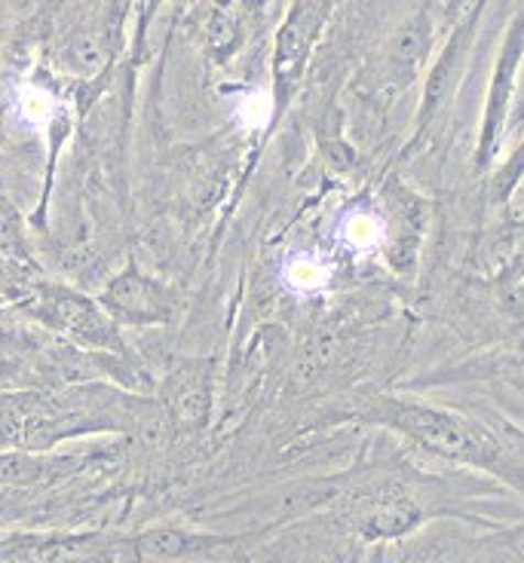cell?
I'll list each match as a JSON object with an SVG mask.
<instances>
[{"label": "cell", "mask_w": 524, "mask_h": 563, "mask_svg": "<svg viewBox=\"0 0 524 563\" xmlns=\"http://www.w3.org/2000/svg\"><path fill=\"white\" fill-rule=\"evenodd\" d=\"M359 413H362V420L408 438L421 451L433 453L439 460L484 468V472H494L500 478L524 487V465L510 460L503 444L476 420H467L451 410L433 408L424 401L396 398V395H374Z\"/></svg>", "instance_id": "obj_1"}, {"label": "cell", "mask_w": 524, "mask_h": 563, "mask_svg": "<svg viewBox=\"0 0 524 563\" xmlns=\"http://www.w3.org/2000/svg\"><path fill=\"white\" fill-rule=\"evenodd\" d=\"M335 0H295V7L285 15L283 29L276 34V53H273V104L276 113L285 111L298 89L307 58L319 34L326 29Z\"/></svg>", "instance_id": "obj_2"}, {"label": "cell", "mask_w": 524, "mask_h": 563, "mask_svg": "<svg viewBox=\"0 0 524 563\" xmlns=\"http://www.w3.org/2000/svg\"><path fill=\"white\" fill-rule=\"evenodd\" d=\"M524 58V13L512 19L510 31L503 37L500 56H496L494 77H491V89H488V101H484L482 117V135H479V154H476V166L488 169V163L494 159L503 129L510 120V104L515 96V77L522 68Z\"/></svg>", "instance_id": "obj_3"}, {"label": "cell", "mask_w": 524, "mask_h": 563, "mask_svg": "<svg viewBox=\"0 0 524 563\" xmlns=\"http://www.w3.org/2000/svg\"><path fill=\"white\" fill-rule=\"evenodd\" d=\"M34 312L41 316L43 322L58 328L62 334H68L84 346H101V350H117V331H113L111 316L86 300V297L74 295V291H62V288H50L46 295H41Z\"/></svg>", "instance_id": "obj_4"}, {"label": "cell", "mask_w": 524, "mask_h": 563, "mask_svg": "<svg viewBox=\"0 0 524 563\" xmlns=\"http://www.w3.org/2000/svg\"><path fill=\"white\" fill-rule=\"evenodd\" d=\"M101 303H105L111 319L129 324L170 322L172 312H175V300H172L170 291L163 285H156L154 279L142 276L139 269H129L123 276H117L108 285Z\"/></svg>", "instance_id": "obj_5"}, {"label": "cell", "mask_w": 524, "mask_h": 563, "mask_svg": "<svg viewBox=\"0 0 524 563\" xmlns=\"http://www.w3.org/2000/svg\"><path fill=\"white\" fill-rule=\"evenodd\" d=\"M482 7L484 0H479V7L469 13V19H463V22L457 25L448 46L441 49L439 62L433 65L429 77H426L424 104H421V113H417V129H421V132L433 123V117L441 111V104L451 99L454 89L460 84V74L467 68L469 43H472V34H476V22H479V15H482Z\"/></svg>", "instance_id": "obj_6"}, {"label": "cell", "mask_w": 524, "mask_h": 563, "mask_svg": "<svg viewBox=\"0 0 524 563\" xmlns=\"http://www.w3.org/2000/svg\"><path fill=\"white\" fill-rule=\"evenodd\" d=\"M163 408L178 429H199L212 410V365L190 362L163 383Z\"/></svg>", "instance_id": "obj_7"}, {"label": "cell", "mask_w": 524, "mask_h": 563, "mask_svg": "<svg viewBox=\"0 0 524 563\" xmlns=\"http://www.w3.org/2000/svg\"><path fill=\"white\" fill-rule=\"evenodd\" d=\"M429 46H433V25H429V15H414L412 22L402 25V31H399L396 37H393V43H390V53H386V68H390L396 84H412L414 74L424 65Z\"/></svg>", "instance_id": "obj_8"}, {"label": "cell", "mask_w": 524, "mask_h": 563, "mask_svg": "<svg viewBox=\"0 0 524 563\" xmlns=\"http://www.w3.org/2000/svg\"><path fill=\"white\" fill-rule=\"evenodd\" d=\"M221 536H203L175 530V527H160L135 539V549L129 551L132 558L142 561H172V558H194V554H209L215 545H221Z\"/></svg>", "instance_id": "obj_9"}, {"label": "cell", "mask_w": 524, "mask_h": 563, "mask_svg": "<svg viewBox=\"0 0 524 563\" xmlns=\"http://www.w3.org/2000/svg\"><path fill=\"white\" fill-rule=\"evenodd\" d=\"M68 58L77 70L84 74H92L105 65V43H101L99 34L86 31V34H77L72 43H68Z\"/></svg>", "instance_id": "obj_10"}, {"label": "cell", "mask_w": 524, "mask_h": 563, "mask_svg": "<svg viewBox=\"0 0 524 563\" xmlns=\"http://www.w3.org/2000/svg\"><path fill=\"white\" fill-rule=\"evenodd\" d=\"M209 25H212L209 29V46H212L218 56H225V53L230 56L233 46H237V22L227 13H218Z\"/></svg>", "instance_id": "obj_11"}]
</instances>
